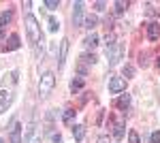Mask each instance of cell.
<instances>
[{
	"instance_id": "6da1fadb",
	"label": "cell",
	"mask_w": 160,
	"mask_h": 143,
	"mask_svg": "<svg viewBox=\"0 0 160 143\" xmlns=\"http://www.w3.org/2000/svg\"><path fill=\"white\" fill-rule=\"evenodd\" d=\"M53 85H56V77H53V73H43L41 84H38V94H41V98H47L49 92L53 90Z\"/></svg>"
},
{
	"instance_id": "7a4b0ae2",
	"label": "cell",
	"mask_w": 160,
	"mask_h": 143,
	"mask_svg": "<svg viewBox=\"0 0 160 143\" xmlns=\"http://www.w3.org/2000/svg\"><path fill=\"white\" fill-rule=\"evenodd\" d=\"M26 30H28V38L37 45L38 41H43V34L38 32V24H37V19L32 17V15H28L26 17Z\"/></svg>"
},
{
	"instance_id": "3957f363",
	"label": "cell",
	"mask_w": 160,
	"mask_h": 143,
	"mask_svg": "<svg viewBox=\"0 0 160 143\" xmlns=\"http://www.w3.org/2000/svg\"><path fill=\"white\" fill-rule=\"evenodd\" d=\"M122 54H124V47H122V45H118V43H115L113 47H109V49H107V58H109V64H111V66L120 62Z\"/></svg>"
},
{
	"instance_id": "277c9868",
	"label": "cell",
	"mask_w": 160,
	"mask_h": 143,
	"mask_svg": "<svg viewBox=\"0 0 160 143\" xmlns=\"http://www.w3.org/2000/svg\"><path fill=\"white\" fill-rule=\"evenodd\" d=\"M126 90V81H124L122 77H111L109 79V92L111 94H120Z\"/></svg>"
},
{
	"instance_id": "5b68a950",
	"label": "cell",
	"mask_w": 160,
	"mask_h": 143,
	"mask_svg": "<svg viewBox=\"0 0 160 143\" xmlns=\"http://www.w3.org/2000/svg\"><path fill=\"white\" fill-rule=\"evenodd\" d=\"M11 103H13V92L9 88H2V92H0V109L7 111V109L11 107Z\"/></svg>"
},
{
	"instance_id": "8992f818",
	"label": "cell",
	"mask_w": 160,
	"mask_h": 143,
	"mask_svg": "<svg viewBox=\"0 0 160 143\" xmlns=\"http://www.w3.org/2000/svg\"><path fill=\"white\" fill-rule=\"evenodd\" d=\"M9 130H11V143H22L24 141V139H22V126H19L15 120H11Z\"/></svg>"
},
{
	"instance_id": "52a82bcc",
	"label": "cell",
	"mask_w": 160,
	"mask_h": 143,
	"mask_svg": "<svg viewBox=\"0 0 160 143\" xmlns=\"http://www.w3.org/2000/svg\"><path fill=\"white\" fill-rule=\"evenodd\" d=\"M83 22V2H75L73 4V26H81Z\"/></svg>"
},
{
	"instance_id": "ba28073f",
	"label": "cell",
	"mask_w": 160,
	"mask_h": 143,
	"mask_svg": "<svg viewBox=\"0 0 160 143\" xmlns=\"http://www.w3.org/2000/svg\"><path fill=\"white\" fill-rule=\"evenodd\" d=\"M66 54H68V41L64 38L60 43V54H58V69H64V62H66Z\"/></svg>"
},
{
	"instance_id": "9c48e42d",
	"label": "cell",
	"mask_w": 160,
	"mask_h": 143,
	"mask_svg": "<svg viewBox=\"0 0 160 143\" xmlns=\"http://www.w3.org/2000/svg\"><path fill=\"white\" fill-rule=\"evenodd\" d=\"M158 36H160V24L152 22V24L148 26V38H149V41H156Z\"/></svg>"
},
{
	"instance_id": "30bf717a",
	"label": "cell",
	"mask_w": 160,
	"mask_h": 143,
	"mask_svg": "<svg viewBox=\"0 0 160 143\" xmlns=\"http://www.w3.org/2000/svg\"><path fill=\"white\" fill-rule=\"evenodd\" d=\"M15 49H19V36L11 34L9 41H7V45H4V51H15Z\"/></svg>"
},
{
	"instance_id": "8fae6325",
	"label": "cell",
	"mask_w": 160,
	"mask_h": 143,
	"mask_svg": "<svg viewBox=\"0 0 160 143\" xmlns=\"http://www.w3.org/2000/svg\"><path fill=\"white\" fill-rule=\"evenodd\" d=\"M83 45H86L88 49H94L98 45V34H96V32H90V34L86 36V41H83Z\"/></svg>"
},
{
	"instance_id": "7c38bea8",
	"label": "cell",
	"mask_w": 160,
	"mask_h": 143,
	"mask_svg": "<svg viewBox=\"0 0 160 143\" xmlns=\"http://www.w3.org/2000/svg\"><path fill=\"white\" fill-rule=\"evenodd\" d=\"M83 26H86L88 30L92 32V30H94V28L98 26V19H96V15H88L86 19H83Z\"/></svg>"
},
{
	"instance_id": "4fadbf2b",
	"label": "cell",
	"mask_w": 160,
	"mask_h": 143,
	"mask_svg": "<svg viewBox=\"0 0 160 143\" xmlns=\"http://www.w3.org/2000/svg\"><path fill=\"white\" fill-rule=\"evenodd\" d=\"M115 105L126 111V109H128V105H130V96H128V94H122L120 98H118V103H115Z\"/></svg>"
},
{
	"instance_id": "5bb4252c",
	"label": "cell",
	"mask_w": 160,
	"mask_h": 143,
	"mask_svg": "<svg viewBox=\"0 0 160 143\" xmlns=\"http://www.w3.org/2000/svg\"><path fill=\"white\" fill-rule=\"evenodd\" d=\"M73 137L77 141H83V137H86V128L83 126H73Z\"/></svg>"
},
{
	"instance_id": "9a60e30c",
	"label": "cell",
	"mask_w": 160,
	"mask_h": 143,
	"mask_svg": "<svg viewBox=\"0 0 160 143\" xmlns=\"http://www.w3.org/2000/svg\"><path fill=\"white\" fill-rule=\"evenodd\" d=\"M11 19H13V13H11V11H4L2 15H0V26L11 24Z\"/></svg>"
},
{
	"instance_id": "2e32d148",
	"label": "cell",
	"mask_w": 160,
	"mask_h": 143,
	"mask_svg": "<svg viewBox=\"0 0 160 143\" xmlns=\"http://www.w3.org/2000/svg\"><path fill=\"white\" fill-rule=\"evenodd\" d=\"M73 118H75V111H73V109H66V111L62 113V120H64L66 124H71V122H73Z\"/></svg>"
},
{
	"instance_id": "e0dca14e",
	"label": "cell",
	"mask_w": 160,
	"mask_h": 143,
	"mask_svg": "<svg viewBox=\"0 0 160 143\" xmlns=\"http://www.w3.org/2000/svg\"><path fill=\"white\" fill-rule=\"evenodd\" d=\"M81 88H83V79H73V81H71V90H73V92L81 90Z\"/></svg>"
},
{
	"instance_id": "ac0fdd59",
	"label": "cell",
	"mask_w": 160,
	"mask_h": 143,
	"mask_svg": "<svg viewBox=\"0 0 160 143\" xmlns=\"http://www.w3.org/2000/svg\"><path fill=\"white\" fill-rule=\"evenodd\" d=\"M113 135L118 137V139H122L124 137V124L120 122V124H115V130H113Z\"/></svg>"
},
{
	"instance_id": "d6986e66",
	"label": "cell",
	"mask_w": 160,
	"mask_h": 143,
	"mask_svg": "<svg viewBox=\"0 0 160 143\" xmlns=\"http://www.w3.org/2000/svg\"><path fill=\"white\" fill-rule=\"evenodd\" d=\"M58 28H60L58 19L56 17H49V32H58Z\"/></svg>"
},
{
	"instance_id": "ffe728a7",
	"label": "cell",
	"mask_w": 160,
	"mask_h": 143,
	"mask_svg": "<svg viewBox=\"0 0 160 143\" xmlns=\"http://www.w3.org/2000/svg\"><path fill=\"white\" fill-rule=\"evenodd\" d=\"M45 7H47L49 11H53V9H58V7H60V2H58V0H45Z\"/></svg>"
},
{
	"instance_id": "44dd1931",
	"label": "cell",
	"mask_w": 160,
	"mask_h": 143,
	"mask_svg": "<svg viewBox=\"0 0 160 143\" xmlns=\"http://www.w3.org/2000/svg\"><path fill=\"white\" fill-rule=\"evenodd\" d=\"M83 60H86L88 64H96V60H98V58H96L94 54H86V56H83Z\"/></svg>"
},
{
	"instance_id": "7402d4cb",
	"label": "cell",
	"mask_w": 160,
	"mask_h": 143,
	"mask_svg": "<svg viewBox=\"0 0 160 143\" xmlns=\"http://www.w3.org/2000/svg\"><path fill=\"white\" fill-rule=\"evenodd\" d=\"M132 75H135V69H132L130 64H126V66H124V77H132Z\"/></svg>"
},
{
	"instance_id": "603a6c76",
	"label": "cell",
	"mask_w": 160,
	"mask_h": 143,
	"mask_svg": "<svg viewBox=\"0 0 160 143\" xmlns=\"http://www.w3.org/2000/svg\"><path fill=\"white\" fill-rule=\"evenodd\" d=\"M126 7H128V4H126V2H122V0H118V2H115V11H118V13H124V9H126Z\"/></svg>"
},
{
	"instance_id": "cb8c5ba5",
	"label": "cell",
	"mask_w": 160,
	"mask_h": 143,
	"mask_svg": "<svg viewBox=\"0 0 160 143\" xmlns=\"http://www.w3.org/2000/svg\"><path fill=\"white\" fill-rule=\"evenodd\" d=\"M128 143H139V135L137 132H130L128 135Z\"/></svg>"
},
{
	"instance_id": "d4e9b609",
	"label": "cell",
	"mask_w": 160,
	"mask_h": 143,
	"mask_svg": "<svg viewBox=\"0 0 160 143\" xmlns=\"http://www.w3.org/2000/svg\"><path fill=\"white\" fill-rule=\"evenodd\" d=\"M152 143H160V130H156V132H152V139H149Z\"/></svg>"
},
{
	"instance_id": "484cf974",
	"label": "cell",
	"mask_w": 160,
	"mask_h": 143,
	"mask_svg": "<svg viewBox=\"0 0 160 143\" xmlns=\"http://www.w3.org/2000/svg\"><path fill=\"white\" fill-rule=\"evenodd\" d=\"M30 143H41V132H34V137H32Z\"/></svg>"
},
{
	"instance_id": "4316f807",
	"label": "cell",
	"mask_w": 160,
	"mask_h": 143,
	"mask_svg": "<svg viewBox=\"0 0 160 143\" xmlns=\"http://www.w3.org/2000/svg\"><path fill=\"white\" fill-rule=\"evenodd\" d=\"M94 7H96V11H105V2H96Z\"/></svg>"
},
{
	"instance_id": "83f0119b",
	"label": "cell",
	"mask_w": 160,
	"mask_h": 143,
	"mask_svg": "<svg viewBox=\"0 0 160 143\" xmlns=\"http://www.w3.org/2000/svg\"><path fill=\"white\" fill-rule=\"evenodd\" d=\"M96 143H109V137H98V141Z\"/></svg>"
},
{
	"instance_id": "f1b7e54d",
	"label": "cell",
	"mask_w": 160,
	"mask_h": 143,
	"mask_svg": "<svg viewBox=\"0 0 160 143\" xmlns=\"http://www.w3.org/2000/svg\"><path fill=\"white\" fill-rule=\"evenodd\" d=\"M53 143H62V137H60V135H53Z\"/></svg>"
},
{
	"instance_id": "f546056e",
	"label": "cell",
	"mask_w": 160,
	"mask_h": 143,
	"mask_svg": "<svg viewBox=\"0 0 160 143\" xmlns=\"http://www.w3.org/2000/svg\"><path fill=\"white\" fill-rule=\"evenodd\" d=\"M158 69H160V58H158Z\"/></svg>"
},
{
	"instance_id": "4dcf8cb0",
	"label": "cell",
	"mask_w": 160,
	"mask_h": 143,
	"mask_svg": "<svg viewBox=\"0 0 160 143\" xmlns=\"http://www.w3.org/2000/svg\"><path fill=\"white\" fill-rule=\"evenodd\" d=\"M0 143H4V141H2V139H0Z\"/></svg>"
}]
</instances>
